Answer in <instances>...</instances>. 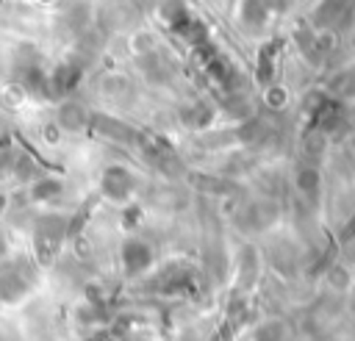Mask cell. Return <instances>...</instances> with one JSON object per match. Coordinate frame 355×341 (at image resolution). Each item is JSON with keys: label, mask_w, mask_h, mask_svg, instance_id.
I'll return each mask as SVG.
<instances>
[{"label": "cell", "mask_w": 355, "mask_h": 341, "mask_svg": "<svg viewBox=\"0 0 355 341\" xmlns=\"http://www.w3.org/2000/svg\"><path fill=\"white\" fill-rule=\"evenodd\" d=\"M67 225H69V216L64 213H39L31 225V241H33V258H36V266H50L64 241H67Z\"/></svg>", "instance_id": "obj_2"}, {"label": "cell", "mask_w": 355, "mask_h": 341, "mask_svg": "<svg viewBox=\"0 0 355 341\" xmlns=\"http://www.w3.org/2000/svg\"><path fill=\"white\" fill-rule=\"evenodd\" d=\"M347 141H349V147L355 150V125H349V133H347Z\"/></svg>", "instance_id": "obj_37"}, {"label": "cell", "mask_w": 355, "mask_h": 341, "mask_svg": "<svg viewBox=\"0 0 355 341\" xmlns=\"http://www.w3.org/2000/svg\"><path fill=\"white\" fill-rule=\"evenodd\" d=\"M47 78H50L53 103H58V100L72 97V94L78 91V86H80V80H83V64H78L75 58H64V61H58V64L47 72Z\"/></svg>", "instance_id": "obj_11"}, {"label": "cell", "mask_w": 355, "mask_h": 341, "mask_svg": "<svg viewBox=\"0 0 355 341\" xmlns=\"http://www.w3.org/2000/svg\"><path fill=\"white\" fill-rule=\"evenodd\" d=\"M64 194V180L50 175V172H42L36 175L28 186H25V200L33 202V205H47V202H55L58 197Z\"/></svg>", "instance_id": "obj_16"}, {"label": "cell", "mask_w": 355, "mask_h": 341, "mask_svg": "<svg viewBox=\"0 0 355 341\" xmlns=\"http://www.w3.org/2000/svg\"><path fill=\"white\" fill-rule=\"evenodd\" d=\"M155 263V247L147 238L128 236L119 244V269L125 280H139L144 277Z\"/></svg>", "instance_id": "obj_7"}, {"label": "cell", "mask_w": 355, "mask_h": 341, "mask_svg": "<svg viewBox=\"0 0 355 341\" xmlns=\"http://www.w3.org/2000/svg\"><path fill=\"white\" fill-rule=\"evenodd\" d=\"M191 17H194V14H191V8H189L186 0H161V3H158V19H161L172 33H178Z\"/></svg>", "instance_id": "obj_25"}, {"label": "cell", "mask_w": 355, "mask_h": 341, "mask_svg": "<svg viewBox=\"0 0 355 341\" xmlns=\"http://www.w3.org/2000/svg\"><path fill=\"white\" fill-rule=\"evenodd\" d=\"M122 216H125V219H122V222H125V227H133V225H139V216H141V205H139V202H133V200H130V202H125V205H122Z\"/></svg>", "instance_id": "obj_31"}, {"label": "cell", "mask_w": 355, "mask_h": 341, "mask_svg": "<svg viewBox=\"0 0 355 341\" xmlns=\"http://www.w3.org/2000/svg\"><path fill=\"white\" fill-rule=\"evenodd\" d=\"M261 277V250L252 241H241L233 258V294H250Z\"/></svg>", "instance_id": "obj_8"}, {"label": "cell", "mask_w": 355, "mask_h": 341, "mask_svg": "<svg viewBox=\"0 0 355 341\" xmlns=\"http://www.w3.org/2000/svg\"><path fill=\"white\" fill-rule=\"evenodd\" d=\"M128 47H130V53L139 58V55L155 53V50H158V42H155V36H153L150 30H139V33H133V36H130Z\"/></svg>", "instance_id": "obj_29"}, {"label": "cell", "mask_w": 355, "mask_h": 341, "mask_svg": "<svg viewBox=\"0 0 355 341\" xmlns=\"http://www.w3.org/2000/svg\"><path fill=\"white\" fill-rule=\"evenodd\" d=\"M8 172H11V177H14L17 183L28 186V183H31L36 175H42L44 169H42V161L36 158V152H33V150L19 147V150H17V155H14V161H11V166H8Z\"/></svg>", "instance_id": "obj_24"}, {"label": "cell", "mask_w": 355, "mask_h": 341, "mask_svg": "<svg viewBox=\"0 0 355 341\" xmlns=\"http://www.w3.org/2000/svg\"><path fill=\"white\" fill-rule=\"evenodd\" d=\"M280 219V202L277 197L255 194V197H241L233 205V227L241 236H255L269 230Z\"/></svg>", "instance_id": "obj_1"}, {"label": "cell", "mask_w": 355, "mask_h": 341, "mask_svg": "<svg viewBox=\"0 0 355 341\" xmlns=\"http://www.w3.org/2000/svg\"><path fill=\"white\" fill-rule=\"evenodd\" d=\"M291 183H294L297 197H300L305 205L316 208L319 200H322V164L297 158V164H294V169H291Z\"/></svg>", "instance_id": "obj_10"}, {"label": "cell", "mask_w": 355, "mask_h": 341, "mask_svg": "<svg viewBox=\"0 0 355 341\" xmlns=\"http://www.w3.org/2000/svg\"><path fill=\"white\" fill-rule=\"evenodd\" d=\"M8 208H11V197H8V191H3V189H0V216H3Z\"/></svg>", "instance_id": "obj_35"}, {"label": "cell", "mask_w": 355, "mask_h": 341, "mask_svg": "<svg viewBox=\"0 0 355 341\" xmlns=\"http://www.w3.org/2000/svg\"><path fill=\"white\" fill-rule=\"evenodd\" d=\"M233 17L236 22L247 30V33H261L269 22V11L263 6V0H236V8H233Z\"/></svg>", "instance_id": "obj_19"}, {"label": "cell", "mask_w": 355, "mask_h": 341, "mask_svg": "<svg viewBox=\"0 0 355 341\" xmlns=\"http://www.w3.org/2000/svg\"><path fill=\"white\" fill-rule=\"evenodd\" d=\"M42 133H44L47 144H55V141H58V136H61V128H58L55 122H47V125L42 128Z\"/></svg>", "instance_id": "obj_34"}, {"label": "cell", "mask_w": 355, "mask_h": 341, "mask_svg": "<svg viewBox=\"0 0 355 341\" xmlns=\"http://www.w3.org/2000/svg\"><path fill=\"white\" fill-rule=\"evenodd\" d=\"M214 116H216V103L208 100H194L178 108V122L189 130H211Z\"/></svg>", "instance_id": "obj_17"}, {"label": "cell", "mask_w": 355, "mask_h": 341, "mask_svg": "<svg viewBox=\"0 0 355 341\" xmlns=\"http://www.w3.org/2000/svg\"><path fill=\"white\" fill-rule=\"evenodd\" d=\"M8 252H11L8 238H6V233H0V261H3V258H8Z\"/></svg>", "instance_id": "obj_36"}, {"label": "cell", "mask_w": 355, "mask_h": 341, "mask_svg": "<svg viewBox=\"0 0 355 341\" xmlns=\"http://www.w3.org/2000/svg\"><path fill=\"white\" fill-rule=\"evenodd\" d=\"M216 108L225 111L233 122H244V119H250V116L258 114L255 111V103L250 100L247 91H222L219 100H216Z\"/></svg>", "instance_id": "obj_23"}, {"label": "cell", "mask_w": 355, "mask_h": 341, "mask_svg": "<svg viewBox=\"0 0 355 341\" xmlns=\"http://www.w3.org/2000/svg\"><path fill=\"white\" fill-rule=\"evenodd\" d=\"M283 47V39H266L255 53V83L263 89L277 80V53Z\"/></svg>", "instance_id": "obj_15"}, {"label": "cell", "mask_w": 355, "mask_h": 341, "mask_svg": "<svg viewBox=\"0 0 355 341\" xmlns=\"http://www.w3.org/2000/svg\"><path fill=\"white\" fill-rule=\"evenodd\" d=\"M130 89H133L130 86V78L122 75V72H116V69H105L94 80V94L100 100H108V103H119L122 97L130 94Z\"/></svg>", "instance_id": "obj_20"}, {"label": "cell", "mask_w": 355, "mask_h": 341, "mask_svg": "<svg viewBox=\"0 0 355 341\" xmlns=\"http://www.w3.org/2000/svg\"><path fill=\"white\" fill-rule=\"evenodd\" d=\"M336 241H338V244H349V241H355V211H352V213L347 216V222L341 225Z\"/></svg>", "instance_id": "obj_32"}, {"label": "cell", "mask_w": 355, "mask_h": 341, "mask_svg": "<svg viewBox=\"0 0 355 341\" xmlns=\"http://www.w3.org/2000/svg\"><path fill=\"white\" fill-rule=\"evenodd\" d=\"M141 288L150 291V294H161V297L191 294L197 288V269L189 261H183V258H172Z\"/></svg>", "instance_id": "obj_4"}, {"label": "cell", "mask_w": 355, "mask_h": 341, "mask_svg": "<svg viewBox=\"0 0 355 341\" xmlns=\"http://www.w3.org/2000/svg\"><path fill=\"white\" fill-rule=\"evenodd\" d=\"M17 144H14V139L8 136V133H0V172H8V166H11V161H14V155H17Z\"/></svg>", "instance_id": "obj_30"}, {"label": "cell", "mask_w": 355, "mask_h": 341, "mask_svg": "<svg viewBox=\"0 0 355 341\" xmlns=\"http://www.w3.org/2000/svg\"><path fill=\"white\" fill-rule=\"evenodd\" d=\"M294 3H297V0H263L266 11H269V14H277V17H280V14H288V11L294 8Z\"/></svg>", "instance_id": "obj_33"}, {"label": "cell", "mask_w": 355, "mask_h": 341, "mask_svg": "<svg viewBox=\"0 0 355 341\" xmlns=\"http://www.w3.org/2000/svg\"><path fill=\"white\" fill-rule=\"evenodd\" d=\"M136 189H139V175L130 166H125V164H108V166H103L100 180H97L100 200L125 205V202L133 200Z\"/></svg>", "instance_id": "obj_6"}, {"label": "cell", "mask_w": 355, "mask_h": 341, "mask_svg": "<svg viewBox=\"0 0 355 341\" xmlns=\"http://www.w3.org/2000/svg\"><path fill=\"white\" fill-rule=\"evenodd\" d=\"M330 147V136L313 125H305L300 130V158L305 161H313V164H322L324 152Z\"/></svg>", "instance_id": "obj_22"}, {"label": "cell", "mask_w": 355, "mask_h": 341, "mask_svg": "<svg viewBox=\"0 0 355 341\" xmlns=\"http://www.w3.org/2000/svg\"><path fill=\"white\" fill-rule=\"evenodd\" d=\"M252 341H286V324L280 319H263L255 327Z\"/></svg>", "instance_id": "obj_28"}, {"label": "cell", "mask_w": 355, "mask_h": 341, "mask_svg": "<svg viewBox=\"0 0 355 341\" xmlns=\"http://www.w3.org/2000/svg\"><path fill=\"white\" fill-rule=\"evenodd\" d=\"M288 103H291V91H288L286 83L275 80V83H269V86L261 89V105H266V111L280 114V111L288 108Z\"/></svg>", "instance_id": "obj_26"}, {"label": "cell", "mask_w": 355, "mask_h": 341, "mask_svg": "<svg viewBox=\"0 0 355 341\" xmlns=\"http://www.w3.org/2000/svg\"><path fill=\"white\" fill-rule=\"evenodd\" d=\"M322 89L327 91V97H333V100H338V103H344V105L352 103V100H355V64L336 69V72L324 80Z\"/></svg>", "instance_id": "obj_21"}, {"label": "cell", "mask_w": 355, "mask_h": 341, "mask_svg": "<svg viewBox=\"0 0 355 341\" xmlns=\"http://www.w3.org/2000/svg\"><path fill=\"white\" fill-rule=\"evenodd\" d=\"M125 341H147V338H144V335H139V333H128V335H125Z\"/></svg>", "instance_id": "obj_38"}, {"label": "cell", "mask_w": 355, "mask_h": 341, "mask_svg": "<svg viewBox=\"0 0 355 341\" xmlns=\"http://www.w3.org/2000/svg\"><path fill=\"white\" fill-rule=\"evenodd\" d=\"M17 89L33 100H42V103H53V94H50V78L47 72L31 61L25 67H19V75H17Z\"/></svg>", "instance_id": "obj_13"}, {"label": "cell", "mask_w": 355, "mask_h": 341, "mask_svg": "<svg viewBox=\"0 0 355 341\" xmlns=\"http://www.w3.org/2000/svg\"><path fill=\"white\" fill-rule=\"evenodd\" d=\"M349 14H352V0H322L313 8L308 25L311 28H333L336 30L344 22V17H349Z\"/></svg>", "instance_id": "obj_18"}, {"label": "cell", "mask_w": 355, "mask_h": 341, "mask_svg": "<svg viewBox=\"0 0 355 341\" xmlns=\"http://www.w3.org/2000/svg\"><path fill=\"white\" fill-rule=\"evenodd\" d=\"M324 280H327L333 288L344 291V288H349V283H352V272H349V266H344L341 261H330V263L324 266Z\"/></svg>", "instance_id": "obj_27"}, {"label": "cell", "mask_w": 355, "mask_h": 341, "mask_svg": "<svg viewBox=\"0 0 355 341\" xmlns=\"http://www.w3.org/2000/svg\"><path fill=\"white\" fill-rule=\"evenodd\" d=\"M186 180H189L191 189H197L200 194H208V197H222V200H241L244 197V186L236 177H227L222 172L186 169Z\"/></svg>", "instance_id": "obj_9"}, {"label": "cell", "mask_w": 355, "mask_h": 341, "mask_svg": "<svg viewBox=\"0 0 355 341\" xmlns=\"http://www.w3.org/2000/svg\"><path fill=\"white\" fill-rule=\"evenodd\" d=\"M133 150L141 155L144 164H150V166H155V169H161V172H186V166H183V161L178 158L172 141H169L164 133H158V130H144V128H139V130H136V144H133Z\"/></svg>", "instance_id": "obj_5"}, {"label": "cell", "mask_w": 355, "mask_h": 341, "mask_svg": "<svg viewBox=\"0 0 355 341\" xmlns=\"http://www.w3.org/2000/svg\"><path fill=\"white\" fill-rule=\"evenodd\" d=\"M36 283V263L31 258H3L0 261V305H14L31 294Z\"/></svg>", "instance_id": "obj_3"}, {"label": "cell", "mask_w": 355, "mask_h": 341, "mask_svg": "<svg viewBox=\"0 0 355 341\" xmlns=\"http://www.w3.org/2000/svg\"><path fill=\"white\" fill-rule=\"evenodd\" d=\"M53 122L61 128V133H83L92 125V111L83 103H78L72 97H64V100L55 103Z\"/></svg>", "instance_id": "obj_12"}, {"label": "cell", "mask_w": 355, "mask_h": 341, "mask_svg": "<svg viewBox=\"0 0 355 341\" xmlns=\"http://www.w3.org/2000/svg\"><path fill=\"white\" fill-rule=\"evenodd\" d=\"M89 128L97 130L100 136L111 139L114 144H125V147H130V150H133V144H136V130H139V128L122 122L119 116H111V114H94V111H92V125H89Z\"/></svg>", "instance_id": "obj_14"}]
</instances>
